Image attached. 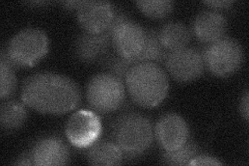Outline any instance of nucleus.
I'll return each mask as SVG.
<instances>
[{
  "instance_id": "2",
  "label": "nucleus",
  "mask_w": 249,
  "mask_h": 166,
  "mask_svg": "<svg viewBox=\"0 0 249 166\" xmlns=\"http://www.w3.org/2000/svg\"><path fill=\"white\" fill-rule=\"evenodd\" d=\"M124 82L132 100L145 108L161 104L169 90L165 71L153 62H142L132 66L124 77Z\"/></svg>"
},
{
  "instance_id": "4",
  "label": "nucleus",
  "mask_w": 249,
  "mask_h": 166,
  "mask_svg": "<svg viewBox=\"0 0 249 166\" xmlns=\"http://www.w3.org/2000/svg\"><path fill=\"white\" fill-rule=\"evenodd\" d=\"M49 41L44 30L25 28L16 34L2 50L15 68L34 67L48 52Z\"/></svg>"
},
{
  "instance_id": "9",
  "label": "nucleus",
  "mask_w": 249,
  "mask_h": 166,
  "mask_svg": "<svg viewBox=\"0 0 249 166\" xmlns=\"http://www.w3.org/2000/svg\"><path fill=\"white\" fill-rule=\"evenodd\" d=\"M66 136L71 144L79 148H89L99 140L102 125L99 116L90 110H79L66 124Z\"/></svg>"
},
{
  "instance_id": "10",
  "label": "nucleus",
  "mask_w": 249,
  "mask_h": 166,
  "mask_svg": "<svg viewBox=\"0 0 249 166\" xmlns=\"http://www.w3.org/2000/svg\"><path fill=\"white\" fill-rule=\"evenodd\" d=\"M154 134L163 151L170 152L188 141L189 128L183 116L177 113H166L156 124Z\"/></svg>"
},
{
  "instance_id": "7",
  "label": "nucleus",
  "mask_w": 249,
  "mask_h": 166,
  "mask_svg": "<svg viewBox=\"0 0 249 166\" xmlns=\"http://www.w3.org/2000/svg\"><path fill=\"white\" fill-rule=\"evenodd\" d=\"M146 41V29L129 19L124 12L115 13L111 44L119 56L128 60L136 58L143 51Z\"/></svg>"
},
{
  "instance_id": "22",
  "label": "nucleus",
  "mask_w": 249,
  "mask_h": 166,
  "mask_svg": "<svg viewBox=\"0 0 249 166\" xmlns=\"http://www.w3.org/2000/svg\"><path fill=\"white\" fill-rule=\"evenodd\" d=\"M222 162L217 158L209 155H196L190 161L189 165H221Z\"/></svg>"
},
{
  "instance_id": "1",
  "label": "nucleus",
  "mask_w": 249,
  "mask_h": 166,
  "mask_svg": "<svg viewBox=\"0 0 249 166\" xmlns=\"http://www.w3.org/2000/svg\"><path fill=\"white\" fill-rule=\"evenodd\" d=\"M21 97L23 103L36 111L58 115L76 108L81 92L71 78L53 72H41L26 79Z\"/></svg>"
},
{
  "instance_id": "19",
  "label": "nucleus",
  "mask_w": 249,
  "mask_h": 166,
  "mask_svg": "<svg viewBox=\"0 0 249 166\" xmlns=\"http://www.w3.org/2000/svg\"><path fill=\"white\" fill-rule=\"evenodd\" d=\"M198 155V148L193 142L187 141L184 146L175 151H163V162L169 165H186L189 164L194 157Z\"/></svg>"
},
{
  "instance_id": "8",
  "label": "nucleus",
  "mask_w": 249,
  "mask_h": 166,
  "mask_svg": "<svg viewBox=\"0 0 249 166\" xmlns=\"http://www.w3.org/2000/svg\"><path fill=\"white\" fill-rule=\"evenodd\" d=\"M164 62L169 75L181 83L196 80L204 74L206 68L202 53L188 46L168 52Z\"/></svg>"
},
{
  "instance_id": "26",
  "label": "nucleus",
  "mask_w": 249,
  "mask_h": 166,
  "mask_svg": "<svg viewBox=\"0 0 249 166\" xmlns=\"http://www.w3.org/2000/svg\"><path fill=\"white\" fill-rule=\"evenodd\" d=\"M80 2L81 1H67V2H62V5H64L65 9L68 11H74V10L77 11Z\"/></svg>"
},
{
  "instance_id": "13",
  "label": "nucleus",
  "mask_w": 249,
  "mask_h": 166,
  "mask_svg": "<svg viewBox=\"0 0 249 166\" xmlns=\"http://www.w3.org/2000/svg\"><path fill=\"white\" fill-rule=\"evenodd\" d=\"M35 165L52 166L67 164L70 151L65 141L56 136H48L37 140L30 151Z\"/></svg>"
},
{
  "instance_id": "14",
  "label": "nucleus",
  "mask_w": 249,
  "mask_h": 166,
  "mask_svg": "<svg viewBox=\"0 0 249 166\" xmlns=\"http://www.w3.org/2000/svg\"><path fill=\"white\" fill-rule=\"evenodd\" d=\"M192 28L197 39L209 45L224 37L228 20L224 15L217 11H202L194 19Z\"/></svg>"
},
{
  "instance_id": "25",
  "label": "nucleus",
  "mask_w": 249,
  "mask_h": 166,
  "mask_svg": "<svg viewBox=\"0 0 249 166\" xmlns=\"http://www.w3.org/2000/svg\"><path fill=\"white\" fill-rule=\"evenodd\" d=\"M15 164H17V165H35L30 152L21 155L18 159L15 161Z\"/></svg>"
},
{
  "instance_id": "18",
  "label": "nucleus",
  "mask_w": 249,
  "mask_h": 166,
  "mask_svg": "<svg viewBox=\"0 0 249 166\" xmlns=\"http://www.w3.org/2000/svg\"><path fill=\"white\" fill-rule=\"evenodd\" d=\"M27 120V110L18 101H5L0 108V123L6 132L19 130Z\"/></svg>"
},
{
  "instance_id": "12",
  "label": "nucleus",
  "mask_w": 249,
  "mask_h": 166,
  "mask_svg": "<svg viewBox=\"0 0 249 166\" xmlns=\"http://www.w3.org/2000/svg\"><path fill=\"white\" fill-rule=\"evenodd\" d=\"M113 21L107 30L100 34L82 33L75 41V54L77 58L84 64L99 61L108 53L111 44Z\"/></svg>"
},
{
  "instance_id": "21",
  "label": "nucleus",
  "mask_w": 249,
  "mask_h": 166,
  "mask_svg": "<svg viewBox=\"0 0 249 166\" xmlns=\"http://www.w3.org/2000/svg\"><path fill=\"white\" fill-rule=\"evenodd\" d=\"M16 88V76L14 67L7 59L4 54L1 53L0 60V97L4 99L10 97Z\"/></svg>"
},
{
  "instance_id": "17",
  "label": "nucleus",
  "mask_w": 249,
  "mask_h": 166,
  "mask_svg": "<svg viewBox=\"0 0 249 166\" xmlns=\"http://www.w3.org/2000/svg\"><path fill=\"white\" fill-rule=\"evenodd\" d=\"M167 51L163 48L159 37L158 31L155 29L147 30V41L143 51L140 53L138 56L132 60H128L123 58L124 69L129 71V69L136 64H142V62H153V64H161L164 62L167 56Z\"/></svg>"
},
{
  "instance_id": "15",
  "label": "nucleus",
  "mask_w": 249,
  "mask_h": 166,
  "mask_svg": "<svg viewBox=\"0 0 249 166\" xmlns=\"http://www.w3.org/2000/svg\"><path fill=\"white\" fill-rule=\"evenodd\" d=\"M158 37L163 48L171 52L188 46L191 34L183 23L169 22L158 31Z\"/></svg>"
},
{
  "instance_id": "6",
  "label": "nucleus",
  "mask_w": 249,
  "mask_h": 166,
  "mask_svg": "<svg viewBox=\"0 0 249 166\" xmlns=\"http://www.w3.org/2000/svg\"><path fill=\"white\" fill-rule=\"evenodd\" d=\"M205 66L218 77H229L235 74L244 60V50L236 39L222 37L209 44L204 52Z\"/></svg>"
},
{
  "instance_id": "20",
  "label": "nucleus",
  "mask_w": 249,
  "mask_h": 166,
  "mask_svg": "<svg viewBox=\"0 0 249 166\" xmlns=\"http://www.w3.org/2000/svg\"><path fill=\"white\" fill-rule=\"evenodd\" d=\"M138 9L152 19H163L173 12L174 2L169 0H150V1H136Z\"/></svg>"
},
{
  "instance_id": "16",
  "label": "nucleus",
  "mask_w": 249,
  "mask_h": 166,
  "mask_svg": "<svg viewBox=\"0 0 249 166\" xmlns=\"http://www.w3.org/2000/svg\"><path fill=\"white\" fill-rule=\"evenodd\" d=\"M123 158L124 154L114 141L98 140L87 153V159L92 165H118Z\"/></svg>"
},
{
  "instance_id": "11",
  "label": "nucleus",
  "mask_w": 249,
  "mask_h": 166,
  "mask_svg": "<svg viewBox=\"0 0 249 166\" xmlns=\"http://www.w3.org/2000/svg\"><path fill=\"white\" fill-rule=\"evenodd\" d=\"M114 9L107 1H81L77 9V20L85 33L100 34L107 30L114 19Z\"/></svg>"
},
{
  "instance_id": "23",
  "label": "nucleus",
  "mask_w": 249,
  "mask_h": 166,
  "mask_svg": "<svg viewBox=\"0 0 249 166\" xmlns=\"http://www.w3.org/2000/svg\"><path fill=\"white\" fill-rule=\"evenodd\" d=\"M240 113L243 116L245 121H248L249 118V94L246 91L244 92V96L241 98L240 101Z\"/></svg>"
},
{
  "instance_id": "24",
  "label": "nucleus",
  "mask_w": 249,
  "mask_h": 166,
  "mask_svg": "<svg viewBox=\"0 0 249 166\" xmlns=\"http://www.w3.org/2000/svg\"><path fill=\"white\" fill-rule=\"evenodd\" d=\"M206 5L212 7V9H229L233 4V1L230 0H222V1H205Z\"/></svg>"
},
{
  "instance_id": "5",
  "label": "nucleus",
  "mask_w": 249,
  "mask_h": 166,
  "mask_svg": "<svg viewBox=\"0 0 249 166\" xmlns=\"http://www.w3.org/2000/svg\"><path fill=\"white\" fill-rule=\"evenodd\" d=\"M87 100L95 111L102 114L112 113L126 101L124 81L107 72L97 74L88 83Z\"/></svg>"
},
{
  "instance_id": "3",
  "label": "nucleus",
  "mask_w": 249,
  "mask_h": 166,
  "mask_svg": "<svg viewBox=\"0 0 249 166\" xmlns=\"http://www.w3.org/2000/svg\"><path fill=\"white\" fill-rule=\"evenodd\" d=\"M112 137L124 156L135 158L151 148L154 129L149 118L137 112H129L115 121Z\"/></svg>"
}]
</instances>
